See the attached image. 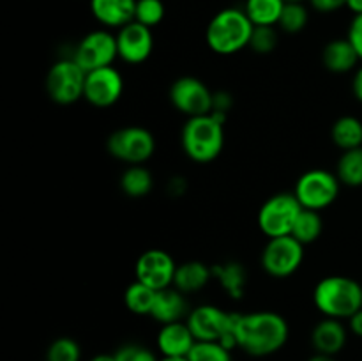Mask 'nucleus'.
I'll use <instances>...</instances> for the list:
<instances>
[{
  "label": "nucleus",
  "instance_id": "nucleus-22",
  "mask_svg": "<svg viewBox=\"0 0 362 361\" xmlns=\"http://www.w3.org/2000/svg\"><path fill=\"white\" fill-rule=\"evenodd\" d=\"M212 278L218 280L221 289L228 294L232 299H240L246 289V269L239 262H223V264L212 265Z\"/></svg>",
  "mask_w": 362,
  "mask_h": 361
},
{
  "label": "nucleus",
  "instance_id": "nucleus-18",
  "mask_svg": "<svg viewBox=\"0 0 362 361\" xmlns=\"http://www.w3.org/2000/svg\"><path fill=\"white\" fill-rule=\"evenodd\" d=\"M311 343L317 354L336 356L346 343V328L339 319H322L311 331Z\"/></svg>",
  "mask_w": 362,
  "mask_h": 361
},
{
  "label": "nucleus",
  "instance_id": "nucleus-21",
  "mask_svg": "<svg viewBox=\"0 0 362 361\" xmlns=\"http://www.w3.org/2000/svg\"><path fill=\"white\" fill-rule=\"evenodd\" d=\"M322 60L331 73L341 74L352 71L361 59L349 39H334L325 45Z\"/></svg>",
  "mask_w": 362,
  "mask_h": 361
},
{
  "label": "nucleus",
  "instance_id": "nucleus-10",
  "mask_svg": "<svg viewBox=\"0 0 362 361\" xmlns=\"http://www.w3.org/2000/svg\"><path fill=\"white\" fill-rule=\"evenodd\" d=\"M304 258V244L293 236L271 237L262 251V268L274 278L292 276Z\"/></svg>",
  "mask_w": 362,
  "mask_h": 361
},
{
  "label": "nucleus",
  "instance_id": "nucleus-8",
  "mask_svg": "<svg viewBox=\"0 0 362 361\" xmlns=\"http://www.w3.org/2000/svg\"><path fill=\"white\" fill-rule=\"evenodd\" d=\"M339 186L341 183L336 173L324 168H311L297 179L293 193L304 209L320 212L338 198Z\"/></svg>",
  "mask_w": 362,
  "mask_h": 361
},
{
  "label": "nucleus",
  "instance_id": "nucleus-27",
  "mask_svg": "<svg viewBox=\"0 0 362 361\" xmlns=\"http://www.w3.org/2000/svg\"><path fill=\"white\" fill-rule=\"evenodd\" d=\"M336 176L345 186H362V147L343 151L336 165Z\"/></svg>",
  "mask_w": 362,
  "mask_h": 361
},
{
  "label": "nucleus",
  "instance_id": "nucleus-19",
  "mask_svg": "<svg viewBox=\"0 0 362 361\" xmlns=\"http://www.w3.org/2000/svg\"><path fill=\"white\" fill-rule=\"evenodd\" d=\"M189 311V304L184 297V292H180L175 287H168V289L158 290L151 317L163 326L184 321L187 319Z\"/></svg>",
  "mask_w": 362,
  "mask_h": 361
},
{
  "label": "nucleus",
  "instance_id": "nucleus-29",
  "mask_svg": "<svg viewBox=\"0 0 362 361\" xmlns=\"http://www.w3.org/2000/svg\"><path fill=\"white\" fill-rule=\"evenodd\" d=\"M308 20H310V14H308L306 6L303 2H288L283 7L278 25L286 34H297V32L306 28Z\"/></svg>",
  "mask_w": 362,
  "mask_h": 361
},
{
  "label": "nucleus",
  "instance_id": "nucleus-6",
  "mask_svg": "<svg viewBox=\"0 0 362 361\" xmlns=\"http://www.w3.org/2000/svg\"><path fill=\"white\" fill-rule=\"evenodd\" d=\"M303 209L296 193H276L258 211V227L269 239L292 236L293 225Z\"/></svg>",
  "mask_w": 362,
  "mask_h": 361
},
{
  "label": "nucleus",
  "instance_id": "nucleus-41",
  "mask_svg": "<svg viewBox=\"0 0 362 361\" xmlns=\"http://www.w3.org/2000/svg\"><path fill=\"white\" fill-rule=\"evenodd\" d=\"M90 361H117L115 354H98V356L92 357Z\"/></svg>",
  "mask_w": 362,
  "mask_h": 361
},
{
  "label": "nucleus",
  "instance_id": "nucleus-30",
  "mask_svg": "<svg viewBox=\"0 0 362 361\" xmlns=\"http://www.w3.org/2000/svg\"><path fill=\"white\" fill-rule=\"evenodd\" d=\"M187 361H232V350L219 342H198L187 354Z\"/></svg>",
  "mask_w": 362,
  "mask_h": 361
},
{
  "label": "nucleus",
  "instance_id": "nucleus-4",
  "mask_svg": "<svg viewBox=\"0 0 362 361\" xmlns=\"http://www.w3.org/2000/svg\"><path fill=\"white\" fill-rule=\"evenodd\" d=\"M180 140L187 158L194 163H211L225 147V122L214 113L189 117Z\"/></svg>",
  "mask_w": 362,
  "mask_h": 361
},
{
  "label": "nucleus",
  "instance_id": "nucleus-16",
  "mask_svg": "<svg viewBox=\"0 0 362 361\" xmlns=\"http://www.w3.org/2000/svg\"><path fill=\"white\" fill-rule=\"evenodd\" d=\"M197 343L186 321L163 324L158 333V349L163 357H187Z\"/></svg>",
  "mask_w": 362,
  "mask_h": 361
},
{
  "label": "nucleus",
  "instance_id": "nucleus-36",
  "mask_svg": "<svg viewBox=\"0 0 362 361\" xmlns=\"http://www.w3.org/2000/svg\"><path fill=\"white\" fill-rule=\"evenodd\" d=\"M310 2L313 9L320 11V13H334L346 6V0H310Z\"/></svg>",
  "mask_w": 362,
  "mask_h": 361
},
{
  "label": "nucleus",
  "instance_id": "nucleus-3",
  "mask_svg": "<svg viewBox=\"0 0 362 361\" xmlns=\"http://www.w3.org/2000/svg\"><path fill=\"white\" fill-rule=\"evenodd\" d=\"M313 303L325 317L349 321L362 308V287L349 276H325L315 287Z\"/></svg>",
  "mask_w": 362,
  "mask_h": 361
},
{
  "label": "nucleus",
  "instance_id": "nucleus-12",
  "mask_svg": "<svg viewBox=\"0 0 362 361\" xmlns=\"http://www.w3.org/2000/svg\"><path fill=\"white\" fill-rule=\"evenodd\" d=\"M170 101L189 117L207 115L214 108V92L197 76H180L170 87Z\"/></svg>",
  "mask_w": 362,
  "mask_h": 361
},
{
  "label": "nucleus",
  "instance_id": "nucleus-33",
  "mask_svg": "<svg viewBox=\"0 0 362 361\" xmlns=\"http://www.w3.org/2000/svg\"><path fill=\"white\" fill-rule=\"evenodd\" d=\"M278 46V32L274 27H255L253 34H251L250 48L255 53L260 55H267V53L274 52Z\"/></svg>",
  "mask_w": 362,
  "mask_h": 361
},
{
  "label": "nucleus",
  "instance_id": "nucleus-9",
  "mask_svg": "<svg viewBox=\"0 0 362 361\" xmlns=\"http://www.w3.org/2000/svg\"><path fill=\"white\" fill-rule=\"evenodd\" d=\"M87 73L74 59L57 60L46 76V92L59 105H73L85 94Z\"/></svg>",
  "mask_w": 362,
  "mask_h": 361
},
{
  "label": "nucleus",
  "instance_id": "nucleus-34",
  "mask_svg": "<svg viewBox=\"0 0 362 361\" xmlns=\"http://www.w3.org/2000/svg\"><path fill=\"white\" fill-rule=\"evenodd\" d=\"M117 361H159L151 349L138 343H127L115 353Z\"/></svg>",
  "mask_w": 362,
  "mask_h": 361
},
{
  "label": "nucleus",
  "instance_id": "nucleus-42",
  "mask_svg": "<svg viewBox=\"0 0 362 361\" xmlns=\"http://www.w3.org/2000/svg\"><path fill=\"white\" fill-rule=\"evenodd\" d=\"M308 361H336L334 356H325V354H315Z\"/></svg>",
  "mask_w": 362,
  "mask_h": 361
},
{
  "label": "nucleus",
  "instance_id": "nucleus-38",
  "mask_svg": "<svg viewBox=\"0 0 362 361\" xmlns=\"http://www.w3.org/2000/svg\"><path fill=\"white\" fill-rule=\"evenodd\" d=\"M349 328H350V331L354 333V335L361 336V338H362V308L359 311H356V314H354L352 317L349 319Z\"/></svg>",
  "mask_w": 362,
  "mask_h": 361
},
{
  "label": "nucleus",
  "instance_id": "nucleus-7",
  "mask_svg": "<svg viewBox=\"0 0 362 361\" xmlns=\"http://www.w3.org/2000/svg\"><path fill=\"white\" fill-rule=\"evenodd\" d=\"M106 149L113 158L127 165H144L156 151V138L141 126H126L113 131L106 140Z\"/></svg>",
  "mask_w": 362,
  "mask_h": 361
},
{
  "label": "nucleus",
  "instance_id": "nucleus-32",
  "mask_svg": "<svg viewBox=\"0 0 362 361\" xmlns=\"http://www.w3.org/2000/svg\"><path fill=\"white\" fill-rule=\"evenodd\" d=\"M80 345L76 343V340L69 338V336H60V338L53 340L46 353V361H80Z\"/></svg>",
  "mask_w": 362,
  "mask_h": 361
},
{
  "label": "nucleus",
  "instance_id": "nucleus-5",
  "mask_svg": "<svg viewBox=\"0 0 362 361\" xmlns=\"http://www.w3.org/2000/svg\"><path fill=\"white\" fill-rule=\"evenodd\" d=\"M186 322L198 342H219L230 350L237 347L233 335V314L214 304H200L189 311Z\"/></svg>",
  "mask_w": 362,
  "mask_h": 361
},
{
  "label": "nucleus",
  "instance_id": "nucleus-26",
  "mask_svg": "<svg viewBox=\"0 0 362 361\" xmlns=\"http://www.w3.org/2000/svg\"><path fill=\"white\" fill-rule=\"evenodd\" d=\"M156 297H158V290L152 287L145 285V283L134 280L124 292V303H126L127 310L131 314L136 315H151L152 308H154Z\"/></svg>",
  "mask_w": 362,
  "mask_h": 361
},
{
  "label": "nucleus",
  "instance_id": "nucleus-23",
  "mask_svg": "<svg viewBox=\"0 0 362 361\" xmlns=\"http://www.w3.org/2000/svg\"><path fill=\"white\" fill-rule=\"evenodd\" d=\"M283 7V0H246L244 13L255 27H274L279 23Z\"/></svg>",
  "mask_w": 362,
  "mask_h": 361
},
{
  "label": "nucleus",
  "instance_id": "nucleus-35",
  "mask_svg": "<svg viewBox=\"0 0 362 361\" xmlns=\"http://www.w3.org/2000/svg\"><path fill=\"white\" fill-rule=\"evenodd\" d=\"M346 39L352 42L354 50H356L357 55H359V59L362 60V14H356L354 20L350 21Z\"/></svg>",
  "mask_w": 362,
  "mask_h": 361
},
{
  "label": "nucleus",
  "instance_id": "nucleus-20",
  "mask_svg": "<svg viewBox=\"0 0 362 361\" xmlns=\"http://www.w3.org/2000/svg\"><path fill=\"white\" fill-rule=\"evenodd\" d=\"M212 278V268L200 260H187L177 265L175 278H173V287L180 292L191 294L204 289Z\"/></svg>",
  "mask_w": 362,
  "mask_h": 361
},
{
  "label": "nucleus",
  "instance_id": "nucleus-24",
  "mask_svg": "<svg viewBox=\"0 0 362 361\" xmlns=\"http://www.w3.org/2000/svg\"><path fill=\"white\" fill-rule=\"evenodd\" d=\"M331 138L341 151L362 147V122L354 115H343L332 124Z\"/></svg>",
  "mask_w": 362,
  "mask_h": 361
},
{
  "label": "nucleus",
  "instance_id": "nucleus-1",
  "mask_svg": "<svg viewBox=\"0 0 362 361\" xmlns=\"http://www.w3.org/2000/svg\"><path fill=\"white\" fill-rule=\"evenodd\" d=\"M233 335L244 353L264 357L285 347L290 329L285 317L276 311H251L233 314Z\"/></svg>",
  "mask_w": 362,
  "mask_h": 361
},
{
  "label": "nucleus",
  "instance_id": "nucleus-28",
  "mask_svg": "<svg viewBox=\"0 0 362 361\" xmlns=\"http://www.w3.org/2000/svg\"><path fill=\"white\" fill-rule=\"evenodd\" d=\"M322 230H324V222H322L320 212L311 211V209H303L296 225H293L292 236L299 243L310 244L315 243L322 236Z\"/></svg>",
  "mask_w": 362,
  "mask_h": 361
},
{
  "label": "nucleus",
  "instance_id": "nucleus-43",
  "mask_svg": "<svg viewBox=\"0 0 362 361\" xmlns=\"http://www.w3.org/2000/svg\"><path fill=\"white\" fill-rule=\"evenodd\" d=\"M159 361H187V357H161Z\"/></svg>",
  "mask_w": 362,
  "mask_h": 361
},
{
  "label": "nucleus",
  "instance_id": "nucleus-15",
  "mask_svg": "<svg viewBox=\"0 0 362 361\" xmlns=\"http://www.w3.org/2000/svg\"><path fill=\"white\" fill-rule=\"evenodd\" d=\"M117 50H119V59L127 64H141L151 57L154 50V35L152 28L131 21L124 25L117 32Z\"/></svg>",
  "mask_w": 362,
  "mask_h": 361
},
{
  "label": "nucleus",
  "instance_id": "nucleus-13",
  "mask_svg": "<svg viewBox=\"0 0 362 361\" xmlns=\"http://www.w3.org/2000/svg\"><path fill=\"white\" fill-rule=\"evenodd\" d=\"M177 264L172 255L159 248L144 251L134 265V276L138 282L152 287L154 290H163L173 287Z\"/></svg>",
  "mask_w": 362,
  "mask_h": 361
},
{
  "label": "nucleus",
  "instance_id": "nucleus-14",
  "mask_svg": "<svg viewBox=\"0 0 362 361\" xmlns=\"http://www.w3.org/2000/svg\"><path fill=\"white\" fill-rule=\"evenodd\" d=\"M124 92L122 74L113 66L101 67L87 73L83 98L98 108H108L115 105Z\"/></svg>",
  "mask_w": 362,
  "mask_h": 361
},
{
  "label": "nucleus",
  "instance_id": "nucleus-2",
  "mask_svg": "<svg viewBox=\"0 0 362 361\" xmlns=\"http://www.w3.org/2000/svg\"><path fill=\"white\" fill-rule=\"evenodd\" d=\"M253 28L255 25L251 23L244 9L226 7L209 21L205 41L218 55H233L250 46Z\"/></svg>",
  "mask_w": 362,
  "mask_h": 361
},
{
  "label": "nucleus",
  "instance_id": "nucleus-40",
  "mask_svg": "<svg viewBox=\"0 0 362 361\" xmlns=\"http://www.w3.org/2000/svg\"><path fill=\"white\" fill-rule=\"evenodd\" d=\"M345 7H349V9L352 11L354 16H356V14H362V0H346Z\"/></svg>",
  "mask_w": 362,
  "mask_h": 361
},
{
  "label": "nucleus",
  "instance_id": "nucleus-25",
  "mask_svg": "<svg viewBox=\"0 0 362 361\" xmlns=\"http://www.w3.org/2000/svg\"><path fill=\"white\" fill-rule=\"evenodd\" d=\"M152 186H154L152 173L141 165H131L129 168L124 170L122 177H120V190L131 198L147 197Z\"/></svg>",
  "mask_w": 362,
  "mask_h": 361
},
{
  "label": "nucleus",
  "instance_id": "nucleus-11",
  "mask_svg": "<svg viewBox=\"0 0 362 361\" xmlns=\"http://www.w3.org/2000/svg\"><path fill=\"white\" fill-rule=\"evenodd\" d=\"M73 59L78 66L85 71L101 69V67L113 66V60L119 59V50H117V35L112 34L106 28L101 30L88 32L74 50Z\"/></svg>",
  "mask_w": 362,
  "mask_h": 361
},
{
  "label": "nucleus",
  "instance_id": "nucleus-39",
  "mask_svg": "<svg viewBox=\"0 0 362 361\" xmlns=\"http://www.w3.org/2000/svg\"><path fill=\"white\" fill-rule=\"evenodd\" d=\"M352 88H354V96H356V98L362 103V67H359V69L356 71Z\"/></svg>",
  "mask_w": 362,
  "mask_h": 361
},
{
  "label": "nucleus",
  "instance_id": "nucleus-37",
  "mask_svg": "<svg viewBox=\"0 0 362 361\" xmlns=\"http://www.w3.org/2000/svg\"><path fill=\"white\" fill-rule=\"evenodd\" d=\"M230 106H232V98H230V94H226V92H214V108H212V112H219L226 115Z\"/></svg>",
  "mask_w": 362,
  "mask_h": 361
},
{
  "label": "nucleus",
  "instance_id": "nucleus-31",
  "mask_svg": "<svg viewBox=\"0 0 362 361\" xmlns=\"http://www.w3.org/2000/svg\"><path fill=\"white\" fill-rule=\"evenodd\" d=\"M165 18V4L161 0H136L134 21L152 28Z\"/></svg>",
  "mask_w": 362,
  "mask_h": 361
},
{
  "label": "nucleus",
  "instance_id": "nucleus-44",
  "mask_svg": "<svg viewBox=\"0 0 362 361\" xmlns=\"http://www.w3.org/2000/svg\"><path fill=\"white\" fill-rule=\"evenodd\" d=\"M283 2H285V4H288V2H304V0H283Z\"/></svg>",
  "mask_w": 362,
  "mask_h": 361
},
{
  "label": "nucleus",
  "instance_id": "nucleus-17",
  "mask_svg": "<svg viewBox=\"0 0 362 361\" xmlns=\"http://www.w3.org/2000/svg\"><path fill=\"white\" fill-rule=\"evenodd\" d=\"M136 0H90V13L106 28H122L134 21Z\"/></svg>",
  "mask_w": 362,
  "mask_h": 361
}]
</instances>
